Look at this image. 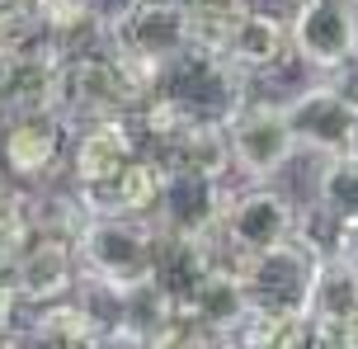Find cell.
Listing matches in <instances>:
<instances>
[{"mask_svg": "<svg viewBox=\"0 0 358 349\" xmlns=\"http://www.w3.org/2000/svg\"><path fill=\"white\" fill-rule=\"evenodd\" d=\"M71 245L76 264H80V288L127 297L156 278V227H151V218L90 213Z\"/></svg>", "mask_w": 358, "mask_h": 349, "instance_id": "obj_1", "label": "cell"}, {"mask_svg": "<svg viewBox=\"0 0 358 349\" xmlns=\"http://www.w3.org/2000/svg\"><path fill=\"white\" fill-rule=\"evenodd\" d=\"M297 194L278 189L273 180L255 184H227V203H222V218H217V232L208 236V255L222 269H241L245 255H259L268 245H283L297 232Z\"/></svg>", "mask_w": 358, "mask_h": 349, "instance_id": "obj_2", "label": "cell"}, {"mask_svg": "<svg viewBox=\"0 0 358 349\" xmlns=\"http://www.w3.org/2000/svg\"><path fill=\"white\" fill-rule=\"evenodd\" d=\"M194 38H198V24H194L184 0H127L123 10L104 24V38L99 43L137 80V90L146 99L151 76L161 71L179 48H189Z\"/></svg>", "mask_w": 358, "mask_h": 349, "instance_id": "obj_3", "label": "cell"}, {"mask_svg": "<svg viewBox=\"0 0 358 349\" xmlns=\"http://www.w3.org/2000/svg\"><path fill=\"white\" fill-rule=\"evenodd\" d=\"M245 90H250V80L208 38H194L189 48H179L146 85V94L170 99L175 109H184L198 123H227L245 104Z\"/></svg>", "mask_w": 358, "mask_h": 349, "instance_id": "obj_4", "label": "cell"}, {"mask_svg": "<svg viewBox=\"0 0 358 349\" xmlns=\"http://www.w3.org/2000/svg\"><path fill=\"white\" fill-rule=\"evenodd\" d=\"M142 104L137 80L113 62V52H94V48H76L62 52L57 62V85H52V113L66 128H90L104 118H127Z\"/></svg>", "mask_w": 358, "mask_h": 349, "instance_id": "obj_5", "label": "cell"}, {"mask_svg": "<svg viewBox=\"0 0 358 349\" xmlns=\"http://www.w3.org/2000/svg\"><path fill=\"white\" fill-rule=\"evenodd\" d=\"M227 128V147H231V180H283L297 166V137L287 128V113L278 99H250L222 123Z\"/></svg>", "mask_w": 358, "mask_h": 349, "instance_id": "obj_6", "label": "cell"}, {"mask_svg": "<svg viewBox=\"0 0 358 349\" xmlns=\"http://www.w3.org/2000/svg\"><path fill=\"white\" fill-rule=\"evenodd\" d=\"M292 57L311 76H330L358 57V0H287Z\"/></svg>", "mask_w": 358, "mask_h": 349, "instance_id": "obj_7", "label": "cell"}, {"mask_svg": "<svg viewBox=\"0 0 358 349\" xmlns=\"http://www.w3.org/2000/svg\"><path fill=\"white\" fill-rule=\"evenodd\" d=\"M71 128L57 113H5L0 118V170L15 184L34 189L66 170Z\"/></svg>", "mask_w": 358, "mask_h": 349, "instance_id": "obj_8", "label": "cell"}, {"mask_svg": "<svg viewBox=\"0 0 358 349\" xmlns=\"http://www.w3.org/2000/svg\"><path fill=\"white\" fill-rule=\"evenodd\" d=\"M311 269H316V259L306 255L297 241H283V245H268L259 255H245L236 278L245 288L250 316H302Z\"/></svg>", "mask_w": 358, "mask_h": 349, "instance_id": "obj_9", "label": "cell"}, {"mask_svg": "<svg viewBox=\"0 0 358 349\" xmlns=\"http://www.w3.org/2000/svg\"><path fill=\"white\" fill-rule=\"evenodd\" d=\"M287 113V128L297 137L302 156H340L358 147V113L344 104L325 76H311L302 90L278 99Z\"/></svg>", "mask_w": 358, "mask_h": 349, "instance_id": "obj_10", "label": "cell"}, {"mask_svg": "<svg viewBox=\"0 0 358 349\" xmlns=\"http://www.w3.org/2000/svg\"><path fill=\"white\" fill-rule=\"evenodd\" d=\"M208 43H213L245 80H264V76H273V71H283V66L297 62V57H292V38H287V15L259 10V5H250V10L241 19H231L227 29H217Z\"/></svg>", "mask_w": 358, "mask_h": 349, "instance_id": "obj_11", "label": "cell"}, {"mask_svg": "<svg viewBox=\"0 0 358 349\" xmlns=\"http://www.w3.org/2000/svg\"><path fill=\"white\" fill-rule=\"evenodd\" d=\"M146 151L142 128L137 118H104V123H90V128L71 132V147H66V180L80 189V194H94L104 189L127 161H137Z\"/></svg>", "mask_w": 358, "mask_h": 349, "instance_id": "obj_12", "label": "cell"}, {"mask_svg": "<svg viewBox=\"0 0 358 349\" xmlns=\"http://www.w3.org/2000/svg\"><path fill=\"white\" fill-rule=\"evenodd\" d=\"M10 288L24 302V312L62 302L80 288V264H76V245L66 236H29L10 259Z\"/></svg>", "mask_w": 358, "mask_h": 349, "instance_id": "obj_13", "label": "cell"}, {"mask_svg": "<svg viewBox=\"0 0 358 349\" xmlns=\"http://www.w3.org/2000/svg\"><path fill=\"white\" fill-rule=\"evenodd\" d=\"M227 184L231 180H208V175H194V170H165L161 199H156V213H151V227L165 232V236L208 241L217 232V218H222Z\"/></svg>", "mask_w": 358, "mask_h": 349, "instance_id": "obj_14", "label": "cell"}, {"mask_svg": "<svg viewBox=\"0 0 358 349\" xmlns=\"http://www.w3.org/2000/svg\"><path fill=\"white\" fill-rule=\"evenodd\" d=\"M179 312L189 316V321H198L203 331L222 335V340H236V335L245 331V321H250V302H245L241 278H236L231 269L213 264V269L189 288V297L179 302Z\"/></svg>", "mask_w": 358, "mask_h": 349, "instance_id": "obj_15", "label": "cell"}, {"mask_svg": "<svg viewBox=\"0 0 358 349\" xmlns=\"http://www.w3.org/2000/svg\"><path fill=\"white\" fill-rule=\"evenodd\" d=\"M146 151L161 161V170H194L208 180H231V147H227L222 123H184L161 142H146Z\"/></svg>", "mask_w": 358, "mask_h": 349, "instance_id": "obj_16", "label": "cell"}, {"mask_svg": "<svg viewBox=\"0 0 358 349\" xmlns=\"http://www.w3.org/2000/svg\"><path fill=\"white\" fill-rule=\"evenodd\" d=\"M354 312H358V269H354V264H344L340 255L316 259L302 316L311 321V326H316L321 345H325V340H330L335 331H340V326H344V321H349Z\"/></svg>", "mask_w": 358, "mask_h": 349, "instance_id": "obj_17", "label": "cell"}, {"mask_svg": "<svg viewBox=\"0 0 358 349\" xmlns=\"http://www.w3.org/2000/svg\"><path fill=\"white\" fill-rule=\"evenodd\" d=\"M161 180L165 170L161 161L151 156V151H142L137 161H127L113 180L104 184V189H94V194H80V203H85L90 213H123V218H151L156 213V199H161Z\"/></svg>", "mask_w": 358, "mask_h": 349, "instance_id": "obj_18", "label": "cell"}, {"mask_svg": "<svg viewBox=\"0 0 358 349\" xmlns=\"http://www.w3.org/2000/svg\"><path fill=\"white\" fill-rule=\"evenodd\" d=\"M24 335H29L34 349H99L104 326H99V316L71 293V297H62V302L34 307Z\"/></svg>", "mask_w": 358, "mask_h": 349, "instance_id": "obj_19", "label": "cell"}, {"mask_svg": "<svg viewBox=\"0 0 358 349\" xmlns=\"http://www.w3.org/2000/svg\"><path fill=\"white\" fill-rule=\"evenodd\" d=\"M306 199L340 222H358V147L340 156H316Z\"/></svg>", "mask_w": 358, "mask_h": 349, "instance_id": "obj_20", "label": "cell"}, {"mask_svg": "<svg viewBox=\"0 0 358 349\" xmlns=\"http://www.w3.org/2000/svg\"><path fill=\"white\" fill-rule=\"evenodd\" d=\"M146 349H231V340H222V335L203 331L198 321H189V316L179 312L170 326H161V331L146 340Z\"/></svg>", "mask_w": 358, "mask_h": 349, "instance_id": "obj_21", "label": "cell"}, {"mask_svg": "<svg viewBox=\"0 0 358 349\" xmlns=\"http://www.w3.org/2000/svg\"><path fill=\"white\" fill-rule=\"evenodd\" d=\"M184 5H189V15L198 24V38H213L217 29H227L231 19L245 15L255 0H184Z\"/></svg>", "mask_w": 358, "mask_h": 349, "instance_id": "obj_22", "label": "cell"}, {"mask_svg": "<svg viewBox=\"0 0 358 349\" xmlns=\"http://www.w3.org/2000/svg\"><path fill=\"white\" fill-rule=\"evenodd\" d=\"M99 349H146V340H137V335L118 331V326H108V331L99 335Z\"/></svg>", "mask_w": 358, "mask_h": 349, "instance_id": "obj_23", "label": "cell"}, {"mask_svg": "<svg viewBox=\"0 0 358 349\" xmlns=\"http://www.w3.org/2000/svg\"><path fill=\"white\" fill-rule=\"evenodd\" d=\"M325 349H358V312L349 316V321H344L330 340H325Z\"/></svg>", "mask_w": 358, "mask_h": 349, "instance_id": "obj_24", "label": "cell"}, {"mask_svg": "<svg viewBox=\"0 0 358 349\" xmlns=\"http://www.w3.org/2000/svg\"><path fill=\"white\" fill-rule=\"evenodd\" d=\"M340 259L358 269V222H344V232H340Z\"/></svg>", "mask_w": 358, "mask_h": 349, "instance_id": "obj_25", "label": "cell"}, {"mask_svg": "<svg viewBox=\"0 0 358 349\" xmlns=\"http://www.w3.org/2000/svg\"><path fill=\"white\" fill-rule=\"evenodd\" d=\"M10 113V52H0V118Z\"/></svg>", "mask_w": 358, "mask_h": 349, "instance_id": "obj_26", "label": "cell"}, {"mask_svg": "<svg viewBox=\"0 0 358 349\" xmlns=\"http://www.w3.org/2000/svg\"><path fill=\"white\" fill-rule=\"evenodd\" d=\"M0 349H34V345H29V335L19 326H10V331H0Z\"/></svg>", "mask_w": 358, "mask_h": 349, "instance_id": "obj_27", "label": "cell"}, {"mask_svg": "<svg viewBox=\"0 0 358 349\" xmlns=\"http://www.w3.org/2000/svg\"><path fill=\"white\" fill-rule=\"evenodd\" d=\"M15 5H24V0H0V10H15Z\"/></svg>", "mask_w": 358, "mask_h": 349, "instance_id": "obj_28", "label": "cell"}, {"mask_svg": "<svg viewBox=\"0 0 358 349\" xmlns=\"http://www.w3.org/2000/svg\"><path fill=\"white\" fill-rule=\"evenodd\" d=\"M231 349H250V345H236V340H231Z\"/></svg>", "mask_w": 358, "mask_h": 349, "instance_id": "obj_29", "label": "cell"}]
</instances>
